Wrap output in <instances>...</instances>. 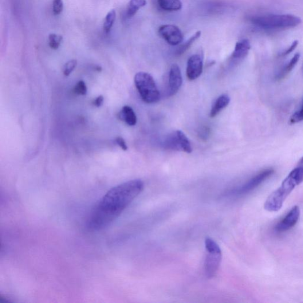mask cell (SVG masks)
I'll use <instances>...</instances> for the list:
<instances>
[{
  "label": "cell",
  "mask_w": 303,
  "mask_h": 303,
  "mask_svg": "<svg viewBox=\"0 0 303 303\" xmlns=\"http://www.w3.org/2000/svg\"><path fill=\"white\" fill-rule=\"evenodd\" d=\"M165 148L170 150L176 151H182L178 135L176 132L171 134L167 137L164 142Z\"/></svg>",
  "instance_id": "cell-16"
},
{
  "label": "cell",
  "mask_w": 303,
  "mask_h": 303,
  "mask_svg": "<svg viewBox=\"0 0 303 303\" xmlns=\"http://www.w3.org/2000/svg\"><path fill=\"white\" fill-rule=\"evenodd\" d=\"M104 101V97L103 96H98L94 100L93 103L97 108H100L103 104Z\"/></svg>",
  "instance_id": "cell-28"
},
{
  "label": "cell",
  "mask_w": 303,
  "mask_h": 303,
  "mask_svg": "<svg viewBox=\"0 0 303 303\" xmlns=\"http://www.w3.org/2000/svg\"><path fill=\"white\" fill-rule=\"evenodd\" d=\"M159 34L168 44L176 46L183 41V34L179 27L172 25L161 26L158 30Z\"/></svg>",
  "instance_id": "cell-7"
},
{
  "label": "cell",
  "mask_w": 303,
  "mask_h": 303,
  "mask_svg": "<svg viewBox=\"0 0 303 303\" xmlns=\"http://www.w3.org/2000/svg\"><path fill=\"white\" fill-rule=\"evenodd\" d=\"M251 47L250 42L246 39L238 42L236 43L235 49L232 53V58L235 60H242L245 58L249 52Z\"/></svg>",
  "instance_id": "cell-11"
},
{
  "label": "cell",
  "mask_w": 303,
  "mask_h": 303,
  "mask_svg": "<svg viewBox=\"0 0 303 303\" xmlns=\"http://www.w3.org/2000/svg\"><path fill=\"white\" fill-rule=\"evenodd\" d=\"M298 44V42L297 41L293 42L289 48H287L285 50H283L282 52L279 54V57H285L287 56V55L291 54L295 49L297 48Z\"/></svg>",
  "instance_id": "cell-26"
},
{
  "label": "cell",
  "mask_w": 303,
  "mask_h": 303,
  "mask_svg": "<svg viewBox=\"0 0 303 303\" xmlns=\"http://www.w3.org/2000/svg\"><path fill=\"white\" fill-rule=\"evenodd\" d=\"M229 103L230 97L226 95V94H224V95L220 96L216 100L213 105H212L210 113V117H215L217 116L223 109L227 107Z\"/></svg>",
  "instance_id": "cell-13"
},
{
  "label": "cell",
  "mask_w": 303,
  "mask_h": 303,
  "mask_svg": "<svg viewBox=\"0 0 303 303\" xmlns=\"http://www.w3.org/2000/svg\"><path fill=\"white\" fill-rule=\"evenodd\" d=\"M62 37L56 34H50L49 36V45L51 49L56 50L59 48L62 41Z\"/></svg>",
  "instance_id": "cell-21"
},
{
  "label": "cell",
  "mask_w": 303,
  "mask_h": 303,
  "mask_svg": "<svg viewBox=\"0 0 303 303\" xmlns=\"http://www.w3.org/2000/svg\"><path fill=\"white\" fill-rule=\"evenodd\" d=\"M147 4V0H131L128 6L127 16L129 18L133 17L140 8L145 6Z\"/></svg>",
  "instance_id": "cell-17"
},
{
  "label": "cell",
  "mask_w": 303,
  "mask_h": 303,
  "mask_svg": "<svg viewBox=\"0 0 303 303\" xmlns=\"http://www.w3.org/2000/svg\"><path fill=\"white\" fill-rule=\"evenodd\" d=\"M161 9L168 11H179L182 9V3L180 0H158Z\"/></svg>",
  "instance_id": "cell-15"
},
{
  "label": "cell",
  "mask_w": 303,
  "mask_h": 303,
  "mask_svg": "<svg viewBox=\"0 0 303 303\" xmlns=\"http://www.w3.org/2000/svg\"><path fill=\"white\" fill-rule=\"evenodd\" d=\"M201 35H202V32H201L200 31H197L193 36L189 39L183 45L180 46V48L176 50V55H181L186 52V51L190 48L191 46L193 44L194 42L197 40H198L201 37Z\"/></svg>",
  "instance_id": "cell-18"
},
{
  "label": "cell",
  "mask_w": 303,
  "mask_h": 303,
  "mask_svg": "<svg viewBox=\"0 0 303 303\" xmlns=\"http://www.w3.org/2000/svg\"><path fill=\"white\" fill-rule=\"evenodd\" d=\"M183 83L182 72L179 65L173 64L169 73V94L174 96L178 93Z\"/></svg>",
  "instance_id": "cell-10"
},
{
  "label": "cell",
  "mask_w": 303,
  "mask_h": 303,
  "mask_svg": "<svg viewBox=\"0 0 303 303\" xmlns=\"http://www.w3.org/2000/svg\"><path fill=\"white\" fill-rule=\"evenodd\" d=\"M303 182V157L296 168L283 181L280 187L272 192L264 203V208L270 212H276L282 208L289 195L298 185Z\"/></svg>",
  "instance_id": "cell-2"
},
{
  "label": "cell",
  "mask_w": 303,
  "mask_h": 303,
  "mask_svg": "<svg viewBox=\"0 0 303 303\" xmlns=\"http://www.w3.org/2000/svg\"><path fill=\"white\" fill-rule=\"evenodd\" d=\"M300 217V210L298 206L293 207L280 222L275 227V231L282 233L292 229L296 226Z\"/></svg>",
  "instance_id": "cell-8"
},
{
  "label": "cell",
  "mask_w": 303,
  "mask_h": 303,
  "mask_svg": "<svg viewBox=\"0 0 303 303\" xmlns=\"http://www.w3.org/2000/svg\"><path fill=\"white\" fill-rule=\"evenodd\" d=\"M135 84L141 99L148 104L157 103L160 100V93L150 74L140 72L135 77Z\"/></svg>",
  "instance_id": "cell-4"
},
{
  "label": "cell",
  "mask_w": 303,
  "mask_h": 303,
  "mask_svg": "<svg viewBox=\"0 0 303 303\" xmlns=\"http://www.w3.org/2000/svg\"><path fill=\"white\" fill-rule=\"evenodd\" d=\"M203 57L201 54L192 55L188 59L187 66V77L188 80H194L202 74Z\"/></svg>",
  "instance_id": "cell-9"
},
{
  "label": "cell",
  "mask_w": 303,
  "mask_h": 303,
  "mask_svg": "<svg viewBox=\"0 0 303 303\" xmlns=\"http://www.w3.org/2000/svg\"><path fill=\"white\" fill-rule=\"evenodd\" d=\"M64 8L62 0H53V12L55 15L60 14Z\"/></svg>",
  "instance_id": "cell-25"
},
{
  "label": "cell",
  "mask_w": 303,
  "mask_h": 303,
  "mask_svg": "<svg viewBox=\"0 0 303 303\" xmlns=\"http://www.w3.org/2000/svg\"><path fill=\"white\" fill-rule=\"evenodd\" d=\"M119 117L121 120L124 121L131 127L136 125L137 123L136 114L133 109L129 105H125L122 108L119 113Z\"/></svg>",
  "instance_id": "cell-12"
},
{
  "label": "cell",
  "mask_w": 303,
  "mask_h": 303,
  "mask_svg": "<svg viewBox=\"0 0 303 303\" xmlns=\"http://www.w3.org/2000/svg\"><path fill=\"white\" fill-rule=\"evenodd\" d=\"M303 121V101L301 107L298 111L296 112L291 116L290 119L291 123H297L298 122Z\"/></svg>",
  "instance_id": "cell-24"
},
{
  "label": "cell",
  "mask_w": 303,
  "mask_h": 303,
  "mask_svg": "<svg viewBox=\"0 0 303 303\" xmlns=\"http://www.w3.org/2000/svg\"><path fill=\"white\" fill-rule=\"evenodd\" d=\"M116 142L123 151L128 150V146L123 137L120 136L117 137L116 139Z\"/></svg>",
  "instance_id": "cell-27"
},
{
  "label": "cell",
  "mask_w": 303,
  "mask_h": 303,
  "mask_svg": "<svg viewBox=\"0 0 303 303\" xmlns=\"http://www.w3.org/2000/svg\"><path fill=\"white\" fill-rule=\"evenodd\" d=\"M300 54H296L294 56L291 58V60L287 63L282 68L279 70V72L277 74L275 78L277 80H279L284 78L287 74L290 73L291 70L294 68L295 66L296 65L299 60H300Z\"/></svg>",
  "instance_id": "cell-14"
},
{
  "label": "cell",
  "mask_w": 303,
  "mask_h": 303,
  "mask_svg": "<svg viewBox=\"0 0 303 303\" xmlns=\"http://www.w3.org/2000/svg\"><path fill=\"white\" fill-rule=\"evenodd\" d=\"M177 135H178L181 147H182V151L190 153L192 152V147L190 141H189L187 137L185 135V134L181 131H176Z\"/></svg>",
  "instance_id": "cell-19"
},
{
  "label": "cell",
  "mask_w": 303,
  "mask_h": 303,
  "mask_svg": "<svg viewBox=\"0 0 303 303\" xmlns=\"http://www.w3.org/2000/svg\"><path fill=\"white\" fill-rule=\"evenodd\" d=\"M74 92L78 95L85 96L87 93V87L83 81H78L75 86Z\"/></svg>",
  "instance_id": "cell-22"
},
{
  "label": "cell",
  "mask_w": 303,
  "mask_h": 303,
  "mask_svg": "<svg viewBox=\"0 0 303 303\" xmlns=\"http://www.w3.org/2000/svg\"><path fill=\"white\" fill-rule=\"evenodd\" d=\"M205 246L207 252L204 270L206 276L211 278L217 274L222 258L221 249L218 244L210 238L206 239Z\"/></svg>",
  "instance_id": "cell-5"
},
{
  "label": "cell",
  "mask_w": 303,
  "mask_h": 303,
  "mask_svg": "<svg viewBox=\"0 0 303 303\" xmlns=\"http://www.w3.org/2000/svg\"><path fill=\"white\" fill-rule=\"evenodd\" d=\"M77 64V61L75 60L66 62L64 66V69H63V73H64V76H69L73 73L74 69L76 68Z\"/></svg>",
  "instance_id": "cell-23"
},
{
  "label": "cell",
  "mask_w": 303,
  "mask_h": 303,
  "mask_svg": "<svg viewBox=\"0 0 303 303\" xmlns=\"http://www.w3.org/2000/svg\"><path fill=\"white\" fill-rule=\"evenodd\" d=\"M116 17V13L115 10L110 11L106 15L105 22L103 25L104 31L106 33L110 32L112 27L115 22Z\"/></svg>",
  "instance_id": "cell-20"
},
{
  "label": "cell",
  "mask_w": 303,
  "mask_h": 303,
  "mask_svg": "<svg viewBox=\"0 0 303 303\" xmlns=\"http://www.w3.org/2000/svg\"><path fill=\"white\" fill-rule=\"evenodd\" d=\"M252 24L259 28L275 30L293 28L300 25L301 19L291 14H271L251 17Z\"/></svg>",
  "instance_id": "cell-3"
},
{
  "label": "cell",
  "mask_w": 303,
  "mask_h": 303,
  "mask_svg": "<svg viewBox=\"0 0 303 303\" xmlns=\"http://www.w3.org/2000/svg\"><path fill=\"white\" fill-rule=\"evenodd\" d=\"M274 172V171L273 169H266V170L258 173V174L247 181L242 186L237 189L234 191V194L238 195H242L249 193L250 192L254 190L255 188L260 186L261 184L272 176Z\"/></svg>",
  "instance_id": "cell-6"
},
{
  "label": "cell",
  "mask_w": 303,
  "mask_h": 303,
  "mask_svg": "<svg viewBox=\"0 0 303 303\" xmlns=\"http://www.w3.org/2000/svg\"><path fill=\"white\" fill-rule=\"evenodd\" d=\"M144 188L142 181L133 180L110 189L90 213L86 223L88 229L98 231L110 226Z\"/></svg>",
  "instance_id": "cell-1"
},
{
  "label": "cell",
  "mask_w": 303,
  "mask_h": 303,
  "mask_svg": "<svg viewBox=\"0 0 303 303\" xmlns=\"http://www.w3.org/2000/svg\"><path fill=\"white\" fill-rule=\"evenodd\" d=\"M302 72H303V67H302Z\"/></svg>",
  "instance_id": "cell-29"
}]
</instances>
